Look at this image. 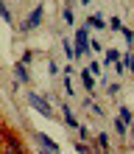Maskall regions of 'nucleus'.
<instances>
[{"label": "nucleus", "mask_w": 134, "mask_h": 154, "mask_svg": "<svg viewBox=\"0 0 134 154\" xmlns=\"http://www.w3.org/2000/svg\"><path fill=\"white\" fill-rule=\"evenodd\" d=\"M0 146H3V154H28L25 146H22V140L11 132H3V143Z\"/></svg>", "instance_id": "nucleus-1"}, {"label": "nucleus", "mask_w": 134, "mask_h": 154, "mask_svg": "<svg viewBox=\"0 0 134 154\" xmlns=\"http://www.w3.org/2000/svg\"><path fill=\"white\" fill-rule=\"evenodd\" d=\"M28 104H31L39 115H45V118L53 115V112H50V101H48V98H42V95H37V93H28Z\"/></svg>", "instance_id": "nucleus-2"}, {"label": "nucleus", "mask_w": 134, "mask_h": 154, "mask_svg": "<svg viewBox=\"0 0 134 154\" xmlns=\"http://www.w3.org/2000/svg\"><path fill=\"white\" fill-rule=\"evenodd\" d=\"M39 23H42V6H37L34 11L25 17V23H22V31H34V28H39Z\"/></svg>", "instance_id": "nucleus-3"}, {"label": "nucleus", "mask_w": 134, "mask_h": 154, "mask_svg": "<svg viewBox=\"0 0 134 154\" xmlns=\"http://www.w3.org/2000/svg\"><path fill=\"white\" fill-rule=\"evenodd\" d=\"M37 140H39V146H42V149H48V151H53V154H59V146H56V143H53V140L48 137V134L37 132Z\"/></svg>", "instance_id": "nucleus-4"}, {"label": "nucleus", "mask_w": 134, "mask_h": 154, "mask_svg": "<svg viewBox=\"0 0 134 154\" xmlns=\"http://www.w3.org/2000/svg\"><path fill=\"white\" fill-rule=\"evenodd\" d=\"M87 28H98V31H101V28H106V23H103L101 14H89L87 17Z\"/></svg>", "instance_id": "nucleus-5"}, {"label": "nucleus", "mask_w": 134, "mask_h": 154, "mask_svg": "<svg viewBox=\"0 0 134 154\" xmlns=\"http://www.w3.org/2000/svg\"><path fill=\"white\" fill-rule=\"evenodd\" d=\"M61 112H64V123L70 126V129H78V126H81V123H78V118H76L73 112H70V106H64Z\"/></svg>", "instance_id": "nucleus-6"}, {"label": "nucleus", "mask_w": 134, "mask_h": 154, "mask_svg": "<svg viewBox=\"0 0 134 154\" xmlns=\"http://www.w3.org/2000/svg\"><path fill=\"white\" fill-rule=\"evenodd\" d=\"M81 81H84V87L89 90V93H92V90H95V76L89 73V70H84V73H81Z\"/></svg>", "instance_id": "nucleus-7"}, {"label": "nucleus", "mask_w": 134, "mask_h": 154, "mask_svg": "<svg viewBox=\"0 0 134 154\" xmlns=\"http://www.w3.org/2000/svg\"><path fill=\"white\" fill-rule=\"evenodd\" d=\"M118 59H120V53H118V51H106V56H103V65H115Z\"/></svg>", "instance_id": "nucleus-8"}, {"label": "nucleus", "mask_w": 134, "mask_h": 154, "mask_svg": "<svg viewBox=\"0 0 134 154\" xmlns=\"http://www.w3.org/2000/svg\"><path fill=\"white\" fill-rule=\"evenodd\" d=\"M17 79H20V81H28V70H25V65H22V62L17 65Z\"/></svg>", "instance_id": "nucleus-9"}, {"label": "nucleus", "mask_w": 134, "mask_h": 154, "mask_svg": "<svg viewBox=\"0 0 134 154\" xmlns=\"http://www.w3.org/2000/svg\"><path fill=\"white\" fill-rule=\"evenodd\" d=\"M0 17H3L6 23H11V11L6 8V3H3V0H0Z\"/></svg>", "instance_id": "nucleus-10"}, {"label": "nucleus", "mask_w": 134, "mask_h": 154, "mask_svg": "<svg viewBox=\"0 0 134 154\" xmlns=\"http://www.w3.org/2000/svg\"><path fill=\"white\" fill-rule=\"evenodd\" d=\"M89 73H92V76H101V70H103V65H98V62H89Z\"/></svg>", "instance_id": "nucleus-11"}, {"label": "nucleus", "mask_w": 134, "mask_h": 154, "mask_svg": "<svg viewBox=\"0 0 134 154\" xmlns=\"http://www.w3.org/2000/svg\"><path fill=\"white\" fill-rule=\"evenodd\" d=\"M126 121H120V118H118V121H115V132H118V134H126Z\"/></svg>", "instance_id": "nucleus-12"}, {"label": "nucleus", "mask_w": 134, "mask_h": 154, "mask_svg": "<svg viewBox=\"0 0 134 154\" xmlns=\"http://www.w3.org/2000/svg\"><path fill=\"white\" fill-rule=\"evenodd\" d=\"M64 53H67V59H70V62L76 59V48H73V45H70V39L64 42Z\"/></svg>", "instance_id": "nucleus-13"}, {"label": "nucleus", "mask_w": 134, "mask_h": 154, "mask_svg": "<svg viewBox=\"0 0 134 154\" xmlns=\"http://www.w3.org/2000/svg\"><path fill=\"white\" fill-rule=\"evenodd\" d=\"M120 121L131 123V109H129V106H120Z\"/></svg>", "instance_id": "nucleus-14"}, {"label": "nucleus", "mask_w": 134, "mask_h": 154, "mask_svg": "<svg viewBox=\"0 0 134 154\" xmlns=\"http://www.w3.org/2000/svg\"><path fill=\"white\" fill-rule=\"evenodd\" d=\"M98 146H101V149H109V134H98Z\"/></svg>", "instance_id": "nucleus-15"}, {"label": "nucleus", "mask_w": 134, "mask_h": 154, "mask_svg": "<svg viewBox=\"0 0 134 154\" xmlns=\"http://www.w3.org/2000/svg\"><path fill=\"white\" fill-rule=\"evenodd\" d=\"M123 70H126V59H118L115 62V73H123Z\"/></svg>", "instance_id": "nucleus-16"}, {"label": "nucleus", "mask_w": 134, "mask_h": 154, "mask_svg": "<svg viewBox=\"0 0 134 154\" xmlns=\"http://www.w3.org/2000/svg\"><path fill=\"white\" fill-rule=\"evenodd\" d=\"M126 70H131V73H134V53H129V56H126Z\"/></svg>", "instance_id": "nucleus-17"}, {"label": "nucleus", "mask_w": 134, "mask_h": 154, "mask_svg": "<svg viewBox=\"0 0 134 154\" xmlns=\"http://www.w3.org/2000/svg\"><path fill=\"white\" fill-rule=\"evenodd\" d=\"M73 20H76V17H73V8H64V23L73 25Z\"/></svg>", "instance_id": "nucleus-18"}, {"label": "nucleus", "mask_w": 134, "mask_h": 154, "mask_svg": "<svg viewBox=\"0 0 134 154\" xmlns=\"http://www.w3.org/2000/svg\"><path fill=\"white\" fill-rule=\"evenodd\" d=\"M101 48H103V45L98 42V39H89V51H101Z\"/></svg>", "instance_id": "nucleus-19"}, {"label": "nucleus", "mask_w": 134, "mask_h": 154, "mask_svg": "<svg viewBox=\"0 0 134 154\" xmlns=\"http://www.w3.org/2000/svg\"><path fill=\"white\" fill-rule=\"evenodd\" d=\"M112 31H123V23L118 20V17H115V20H112Z\"/></svg>", "instance_id": "nucleus-20"}, {"label": "nucleus", "mask_w": 134, "mask_h": 154, "mask_svg": "<svg viewBox=\"0 0 134 154\" xmlns=\"http://www.w3.org/2000/svg\"><path fill=\"white\" fill-rule=\"evenodd\" d=\"M78 134H81L84 140H89V129H87V126H78Z\"/></svg>", "instance_id": "nucleus-21"}, {"label": "nucleus", "mask_w": 134, "mask_h": 154, "mask_svg": "<svg viewBox=\"0 0 134 154\" xmlns=\"http://www.w3.org/2000/svg\"><path fill=\"white\" fill-rule=\"evenodd\" d=\"M120 34H123V37H126V42H131V39H134V34H131V31H129V28H123V31H120Z\"/></svg>", "instance_id": "nucleus-22"}, {"label": "nucleus", "mask_w": 134, "mask_h": 154, "mask_svg": "<svg viewBox=\"0 0 134 154\" xmlns=\"http://www.w3.org/2000/svg\"><path fill=\"white\" fill-rule=\"evenodd\" d=\"M76 151H81V154H89V149L84 146V143H76Z\"/></svg>", "instance_id": "nucleus-23"}, {"label": "nucleus", "mask_w": 134, "mask_h": 154, "mask_svg": "<svg viewBox=\"0 0 134 154\" xmlns=\"http://www.w3.org/2000/svg\"><path fill=\"white\" fill-rule=\"evenodd\" d=\"M131 140H134V129H131Z\"/></svg>", "instance_id": "nucleus-24"}]
</instances>
